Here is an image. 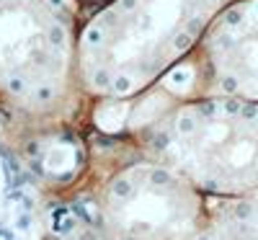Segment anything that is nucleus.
I'll list each match as a JSON object with an SVG mask.
<instances>
[{"instance_id": "obj_1", "label": "nucleus", "mask_w": 258, "mask_h": 240, "mask_svg": "<svg viewBox=\"0 0 258 240\" xmlns=\"http://www.w3.org/2000/svg\"><path fill=\"white\" fill-rule=\"evenodd\" d=\"M80 13L73 0H0V135L16 150L47 129L80 127Z\"/></svg>"}, {"instance_id": "obj_2", "label": "nucleus", "mask_w": 258, "mask_h": 240, "mask_svg": "<svg viewBox=\"0 0 258 240\" xmlns=\"http://www.w3.org/2000/svg\"><path fill=\"white\" fill-rule=\"evenodd\" d=\"M214 0H106L78 29V83L91 103L135 101L170 73Z\"/></svg>"}, {"instance_id": "obj_3", "label": "nucleus", "mask_w": 258, "mask_h": 240, "mask_svg": "<svg viewBox=\"0 0 258 240\" xmlns=\"http://www.w3.org/2000/svg\"><path fill=\"white\" fill-rule=\"evenodd\" d=\"M73 196L103 240H188L199 214L194 189L129 137L111 160L91 155Z\"/></svg>"}, {"instance_id": "obj_4", "label": "nucleus", "mask_w": 258, "mask_h": 240, "mask_svg": "<svg viewBox=\"0 0 258 240\" xmlns=\"http://www.w3.org/2000/svg\"><path fill=\"white\" fill-rule=\"evenodd\" d=\"M126 137L191 189L238 191L258 178V124L238 106H181L153 116Z\"/></svg>"}, {"instance_id": "obj_5", "label": "nucleus", "mask_w": 258, "mask_h": 240, "mask_svg": "<svg viewBox=\"0 0 258 240\" xmlns=\"http://www.w3.org/2000/svg\"><path fill=\"white\" fill-rule=\"evenodd\" d=\"M52 199L0 135V240H47Z\"/></svg>"}, {"instance_id": "obj_6", "label": "nucleus", "mask_w": 258, "mask_h": 240, "mask_svg": "<svg viewBox=\"0 0 258 240\" xmlns=\"http://www.w3.org/2000/svg\"><path fill=\"white\" fill-rule=\"evenodd\" d=\"M47 240H103L75 196L52 202Z\"/></svg>"}, {"instance_id": "obj_7", "label": "nucleus", "mask_w": 258, "mask_h": 240, "mask_svg": "<svg viewBox=\"0 0 258 240\" xmlns=\"http://www.w3.org/2000/svg\"><path fill=\"white\" fill-rule=\"evenodd\" d=\"M73 3H85V6H101V3H106V0H73Z\"/></svg>"}]
</instances>
